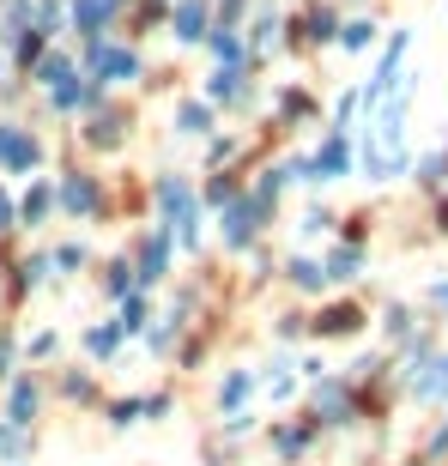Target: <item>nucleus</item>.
Instances as JSON below:
<instances>
[{
	"mask_svg": "<svg viewBox=\"0 0 448 466\" xmlns=\"http://www.w3.org/2000/svg\"><path fill=\"white\" fill-rule=\"evenodd\" d=\"M248 388H255L248 375H231V382H224V406H242V399H248Z\"/></svg>",
	"mask_w": 448,
	"mask_h": 466,
	"instance_id": "19",
	"label": "nucleus"
},
{
	"mask_svg": "<svg viewBox=\"0 0 448 466\" xmlns=\"http://www.w3.org/2000/svg\"><path fill=\"white\" fill-rule=\"evenodd\" d=\"M109 19V0H79V31H98Z\"/></svg>",
	"mask_w": 448,
	"mask_h": 466,
	"instance_id": "15",
	"label": "nucleus"
},
{
	"mask_svg": "<svg viewBox=\"0 0 448 466\" xmlns=\"http://www.w3.org/2000/svg\"><path fill=\"white\" fill-rule=\"evenodd\" d=\"M358 328V309H351V303H345V309H327V315H321V333H351Z\"/></svg>",
	"mask_w": 448,
	"mask_h": 466,
	"instance_id": "13",
	"label": "nucleus"
},
{
	"mask_svg": "<svg viewBox=\"0 0 448 466\" xmlns=\"http://www.w3.org/2000/svg\"><path fill=\"white\" fill-rule=\"evenodd\" d=\"M303 442H310L303 430H285V436H279V454H303Z\"/></svg>",
	"mask_w": 448,
	"mask_h": 466,
	"instance_id": "24",
	"label": "nucleus"
},
{
	"mask_svg": "<svg viewBox=\"0 0 448 466\" xmlns=\"http://www.w3.org/2000/svg\"><path fill=\"white\" fill-rule=\"evenodd\" d=\"M358 261H364L358 249H340V255L327 261V272H321V279H351V272H358Z\"/></svg>",
	"mask_w": 448,
	"mask_h": 466,
	"instance_id": "14",
	"label": "nucleus"
},
{
	"mask_svg": "<svg viewBox=\"0 0 448 466\" xmlns=\"http://www.w3.org/2000/svg\"><path fill=\"white\" fill-rule=\"evenodd\" d=\"M139 412H145V406H139V399H115V406H109V418H115V424H134Z\"/></svg>",
	"mask_w": 448,
	"mask_h": 466,
	"instance_id": "20",
	"label": "nucleus"
},
{
	"mask_svg": "<svg viewBox=\"0 0 448 466\" xmlns=\"http://www.w3.org/2000/svg\"><path fill=\"white\" fill-rule=\"evenodd\" d=\"M345 164H351V146H345V139H327V146H321V158L310 164V176H340Z\"/></svg>",
	"mask_w": 448,
	"mask_h": 466,
	"instance_id": "7",
	"label": "nucleus"
},
{
	"mask_svg": "<svg viewBox=\"0 0 448 466\" xmlns=\"http://www.w3.org/2000/svg\"><path fill=\"white\" fill-rule=\"evenodd\" d=\"M43 85L55 91V103H73V98H79V85H73V67L61 61V55H49V61H43Z\"/></svg>",
	"mask_w": 448,
	"mask_h": 466,
	"instance_id": "3",
	"label": "nucleus"
},
{
	"mask_svg": "<svg viewBox=\"0 0 448 466\" xmlns=\"http://www.w3.org/2000/svg\"><path fill=\"white\" fill-rule=\"evenodd\" d=\"M61 200H67L73 212H91V206H98V188H91L85 176H67V188H61Z\"/></svg>",
	"mask_w": 448,
	"mask_h": 466,
	"instance_id": "9",
	"label": "nucleus"
},
{
	"mask_svg": "<svg viewBox=\"0 0 448 466\" xmlns=\"http://www.w3.org/2000/svg\"><path fill=\"white\" fill-rule=\"evenodd\" d=\"M212 98H237V73H231V67L212 73Z\"/></svg>",
	"mask_w": 448,
	"mask_h": 466,
	"instance_id": "22",
	"label": "nucleus"
},
{
	"mask_svg": "<svg viewBox=\"0 0 448 466\" xmlns=\"http://www.w3.org/2000/svg\"><path fill=\"white\" fill-rule=\"evenodd\" d=\"M345 49H364V43H370V25H364V19H358V25H345Z\"/></svg>",
	"mask_w": 448,
	"mask_h": 466,
	"instance_id": "23",
	"label": "nucleus"
},
{
	"mask_svg": "<svg viewBox=\"0 0 448 466\" xmlns=\"http://www.w3.org/2000/svg\"><path fill=\"white\" fill-rule=\"evenodd\" d=\"M321 412L340 424V412H345V394H340V388H321Z\"/></svg>",
	"mask_w": 448,
	"mask_h": 466,
	"instance_id": "21",
	"label": "nucleus"
},
{
	"mask_svg": "<svg viewBox=\"0 0 448 466\" xmlns=\"http://www.w3.org/2000/svg\"><path fill=\"white\" fill-rule=\"evenodd\" d=\"M6 225H12V200L0 194V231H6Z\"/></svg>",
	"mask_w": 448,
	"mask_h": 466,
	"instance_id": "26",
	"label": "nucleus"
},
{
	"mask_svg": "<svg viewBox=\"0 0 448 466\" xmlns=\"http://www.w3.org/2000/svg\"><path fill=\"white\" fill-rule=\"evenodd\" d=\"M255 218H261V206H255V200H237V206L224 212V236H231V242H248V236H255Z\"/></svg>",
	"mask_w": 448,
	"mask_h": 466,
	"instance_id": "4",
	"label": "nucleus"
},
{
	"mask_svg": "<svg viewBox=\"0 0 448 466\" xmlns=\"http://www.w3.org/2000/svg\"><path fill=\"white\" fill-rule=\"evenodd\" d=\"M176 122H182V133H207L212 128V109H207V103H182Z\"/></svg>",
	"mask_w": 448,
	"mask_h": 466,
	"instance_id": "11",
	"label": "nucleus"
},
{
	"mask_svg": "<svg viewBox=\"0 0 448 466\" xmlns=\"http://www.w3.org/2000/svg\"><path fill=\"white\" fill-rule=\"evenodd\" d=\"M49 200H55V188H49V182H36L31 194H25V218H43V212H49Z\"/></svg>",
	"mask_w": 448,
	"mask_h": 466,
	"instance_id": "16",
	"label": "nucleus"
},
{
	"mask_svg": "<svg viewBox=\"0 0 448 466\" xmlns=\"http://www.w3.org/2000/svg\"><path fill=\"white\" fill-rule=\"evenodd\" d=\"M104 285H109V297H122V291H128V266H109Z\"/></svg>",
	"mask_w": 448,
	"mask_h": 466,
	"instance_id": "25",
	"label": "nucleus"
},
{
	"mask_svg": "<svg viewBox=\"0 0 448 466\" xmlns=\"http://www.w3.org/2000/svg\"><path fill=\"white\" fill-rule=\"evenodd\" d=\"M0 364H6V345H0Z\"/></svg>",
	"mask_w": 448,
	"mask_h": 466,
	"instance_id": "27",
	"label": "nucleus"
},
{
	"mask_svg": "<svg viewBox=\"0 0 448 466\" xmlns=\"http://www.w3.org/2000/svg\"><path fill=\"white\" fill-rule=\"evenodd\" d=\"M418 394H424V399L448 394V358H443V364H430V375H418Z\"/></svg>",
	"mask_w": 448,
	"mask_h": 466,
	"instance_id": "12",
	"label": "nucleus"
},
{
	"mask_svg": "<svg viewBox=\"0 0 448 466\" xmlns=\"http://www.w3.org/2000/svg\"><path fill=\"white\" fill-rule=\"evenodd\" d=\"M31 412H36V388L31 382H12V424H31Z\"/></svg>",
	"mask_w": 448,
	"mask_h": 466,
	"instance_id": "10",
	"label": "nucleus"
},
{
	"mask_svg": "<svg viewBox=\"0 0 448 466\" xmlns=\"http://www.w3.org/2000/svg\"><path fill=\"white\" fill-rule=\"evenodd\" d=\"M207 6H200V0H182V6H176V36H188V43H194V36H207Z\"/></svg>",
	"mask_w": 448,
	"mask_h": 466,
	"instance_id": "6",
	"label": "nucleus"
},
{
	"mask_svg": "<svg viewBox=\"0 0 448 466\" xmlns=\"http://www.w3.org/2000/svg\"><path fill=\"white\" fill-rule=\"evenodd\" d=\"M115 339H122V328H91V333H85V345H91L98 358H109V351H115Z\"/></svg>",
	"mask_w": 448,
	"mask_h": 466,
	"instance_id": "17",
	"label": "nucleus"
},
{
	"mask_svg": "<svg viewBox=\"0 0 448 466\" xmlns=\"http://www.w3.org/2000/svg\"><path fill=\"white\" fill-rule=\"evenodd\" d=\"M158 200H164L170 225L182 231V242H194L200 231H194V194H188V182H176V176H170V182H158Z\"/></svg>",
	"mask_w": 448,
	"mask_h": 466,
	"instance_id": "1",
	"label": "nucleus"
},
{
	"mask_svg": "<svg viewBox=\"0 0 448 466\" xmlns=\"http://www.w3.org/2000/svg\"><path fill=\"white\" fill-rule=\"evenodd\" d=\"M91 67L109 73V79H134V73H139L134 49H115V43H98V49H91Z\"/></svg>",
	"mask_w": 448,
	"mask_h": 466,
	"instance_id": "2",
	"label": "nucleus"
},
{
	"mask_svg": "<svg viewBox=\"0 0 448 466\" xmlns=\"http://www.w3.org/2000/svg\"><path fill=\"white\" fill-rule=\"evenodd\" d=\"M164 255H170V236H152V242H145V255H139V279H145V285L164 272Z\"/></svg>",
	"mask_w": 448,
	"mask_h": 466,
	"instance_id": "8",
	"label": "nucleus"
},
{
	"mask_svg": "<svg viewBox=\"0 0 448 466\" xmlns=\"http://www.w3.org/2000/svg\"><path fill=\"white\" fill-rule=\"evenodd\" d=\"M291 279H297L303 291H315V285H321V266L315 261H291Z\"/></svg>",
	"mask_w": 448,
	"mask_h": 466,
	"instance_id": "18",
	"label": "nucleus"
},
{
	"mask_svg": "<svg viewBox=\"0 0 448 466\" xmlns=\"http://www.w3.org/2000/svg\"><path fill=\"white\" fill-rule=\"evenodd\" d=\"M0 158H6L12 170H31L36 164V139H25V133L6 128V133H0Z\"/></svg>",
	"mask_w": 448,
	"mask_h": 466,
	"instance_id": "5",
	"label": "nucleus"
}]
</instances>
